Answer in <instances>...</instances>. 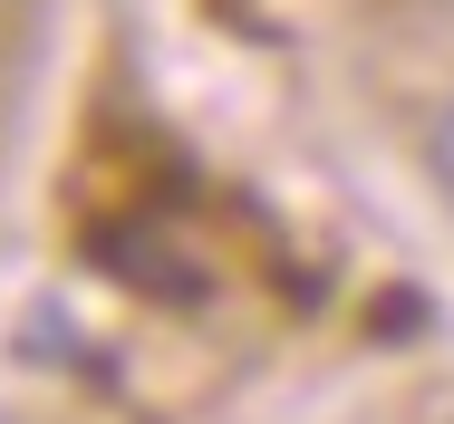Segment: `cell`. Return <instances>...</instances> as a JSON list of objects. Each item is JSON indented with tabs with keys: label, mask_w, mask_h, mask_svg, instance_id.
Here are the masks:
<instances>
[{
	"label": "cell",
	"mask_w": 454,
	"mask_h": 424,
	"mask_svg": "<svg viewBox=\"0 0 454 424\" xmlns=\"http://www.w3.org/2000/svg\"><path fill=\"white\" fill-rule=\"evenodd\" d=\"M416 173H426V193H435V212L454 222V87L416 116Z\"/></svg>",
	"instance_id": "obj_1"
},
{
	"label": "cell",
	"mask_w": 454,
	"mask_h": 424,
	"mask_svg": "<svg viewBox=\"0 0 454 424\" xmlns=\"http://www.w3.org/2000/svg\"><path fill=\"white\" fill-rule=\"evenodd\" d=\"M0 424H10V415H0Z\"/></svg>",
	"instance_id": "obj_2"
}]
</instances>
